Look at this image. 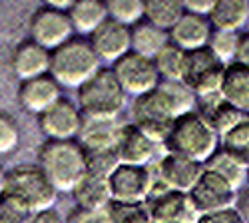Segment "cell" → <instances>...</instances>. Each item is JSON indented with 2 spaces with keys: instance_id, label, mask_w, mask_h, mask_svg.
Wrapping results in <instances>:
<instances>
[{
  "instance_id": "1",
  "label": "cell",
  "mask_w": 249,
  "mask_h": 223,
  "mask_svg": "<svg viewBox=\"0 0 249 223\" xmlns=\"http://www.w3.org/2000/svg\"><path fill=\"white\" fill-rule=\"evenodd\" d=\"M36 164L58 191L70 193L86 173V152L78 139H44Z\"/></svg>"
},
{
  "instance_id": "2",
  "label": "cell",
  "mask_w": 249,
  "mask_h": 223,
  "mask_svg": "<svg viewBox=\"0 0 249 223\" xmlns=\"http://www.w3.org/2000/svg\"><path fill=\"white\" fill-rule=\"evenodd\" d=\"M219 146V136L213 128L207 124V120L197 112H185L178 116L172 124V130L163 141V150L188 159H194L197 164L210 157Z\"/></svg>"
},
{
  "instance_id": "3",
  "label": "cell",
  "mask_w": 249,
  "mask_h": 223,
  "mask_svg": "<svg viewBox=\"0 0 249 223\" xmlns=\"http://www.w3.org/2000/svg\"><path fill=\"white\" fill-rule=\"evenodd\" d=\"M100 68L102 62L86 36H72L64 44L50 50L48 74L64 88H80Z\"/></svg>"
},
{
  "instance_id": "4",
  "label": "cell",
  "mask_w": 249,
  "mask_h": 223,
  "mask_svg": "<svg viewBox=\"0 0 249 223\" xmlns=\"http://www.w3.org/2000/svg\"><path fill=\"white\" fill-rule=\"evenodd\" d=\"M78 90V108L90 118H120L128 94L120 86L112 68H100Z\"/></svg>"
},
{
  "instance_id": "5",
  "label": "cell",
  "mask_w": 249,
  "mask_h": 223,
  "mask_svg": "<svg viewBox=\"0 0 249 223\" xmlns=\"http://www.w3.org/2000/svg\"><path fill=\"white\" fill-rule=\"evenodd\" d=\"M4 193L12 195L32 213L54 207L58 189L38 164H18L4 173Z\"/></svg>"
},
{
  "instance_id": "6",
  "label": "cell",
  "mask_w": 249,
  "mask_h": 223,
  "mask_svg": "<svg viewBox=\"0 0 249 223\" xmlns=\"http://www.w3.org/2000/svg\"><path fill=\"white\" fill-rule=\"evenodd\" d=\"M176 118L178 116L170 104V100L165 98V94L160 88L136 96L132 104V124L138 126L160 146H163Z\"/></svg>"
},
{
  "instance_id": "7",
  "label": "cell",
  "mask_w": 249,
  "mask_h": 223,
  "mask_svg": "<svg viewBox=\"0 0 249 223\" xmlns=\"http://www.w3.org/2000/svg\"><path fill=\"white\" fill-rule=\"evenodd\" d=\"M152 223H196L199 213L194 209L188 193L170 189L152 173V188L146 199Z\"/></svg>"
},
{
  "instance_id": "8",
  "label": "cell",
  "mask_w": 249,
  "mask_h": 223,
  "mask_svg": "<svg viewBox=\"0 0 249 223\" xmlns=\"http://www.w3.org/2000/svg\"><path fill=\"white\" fill-rule=\"evenodd\" d=\"M225 64L207 48H197L185 52V64L181 82L188 86L197 98L219 92Z\"/></svg>"
},
{
  "instance_id": "9",
  "label": "cell",
  "mask_w": 249,
  "mask_h": 223,
  "mask_svg": "<svg viewBox=\"0 0 249 223\" xmlns=\"http://www.w3.org/2000/svg\"><path fill=\"white\" fill-rule=\"evenodd\" d=\"M188 197L192 201L194 209L201 215V213H212V211H219V209L235 207L239 195H237V189L230 181H225L215 172L203 168V172L194 184V188L188 191Z\"/></svg>"
},
{
  "instance_id": "10",
  "label": "cell",
  "mask_w": 249,
  "mask_h": 223,
  "mask_svg": "<svg viewBox=\"0 0 249 223\" xmlns=\"http://www.w3.org/2000/svg\"><path fill=\"white\" fill-rule=\"evenodd\" d=\"M110 68L118 78L124 92L134 98L158 88L160 84V74L156 70L154 60L148 56H142L134 50H130L120 60H116Z\"/></svg>"
},
{
  "instance_id": "11",
  "label": "cell",
  "mask_w": 249,
  "mask_h": 223,
  "mask_svg": "<svg viewBox=\"0 0 249 223\" xmlns=\"http://www.w3.org/2000/svg\"><path fill=\"white\" fill-rule=\"evenodd\" d=\"M28 32H30V40L44 46L46 50L58 48L60 44H64L66 40L74 36L68 12L48 6H40L32 12L28 20Z\"/></svg>"
},
{
  "instance_id": "12",
  "label": "cell",
  "mask_w": 249,
  "mask_h": 223,
  "mask_svg": "<svg viewBox=\"0 0 249 223\" xmlns=\"http://www.w3.org/2000/svg\"><path fill=\"white\" fill-rule=\"evenodd\" d=\"M82 118L84 114L80 112L78 104L62 96L48 110L38 114L36 121L44 139H76L82 126Z\"/></svg>"
},
{
  "instance_id": "13",
  "label": "cell",
  "mask_w": 249,
  "mask_h": 223,
  "mask_svg": "<svg viewBox=\"0 0 249 223\" xmlns=\"http://www.w3.org/2000/svg\"><path fill=\"white\" fill-rule=\"evenodd\" d=\"M110 197L114 201L128 204H146L152 188V170L143 166L120 164L108 175Z\"/></svg>"
},
{
  "instance_id": "14",
  "label": "cell",
  "mask_w": 249,
  "mask_h": 223,
  "mask_svg": "<svg viewBox=\"0 0 249 223\" xmlns=\"http://www.w3.org/2000/svg\"><path fill=\"white\" fill-rule=\"evenodd\" d=\"M150 170L170 189L188 193L197 181V177L201 175L203 164H197L194 159H188L172 152H165L150 166Z\"/></svg>"
},
{
  "instance_id": "15",
  "label": "cell",
  "mask_w": 249,
  "mask_h": 223,
  "mask_svg": "<svg viewBox=\"0 0 249 223\" xmlns=\"http://www.w3.org/2000/svg\"><path fill=\"white\" fill-rule=\"evenodd\" d=\"M90 44L100 58V62L114 64L124 54L132 50V30L130 26L118 22V20L106 18L104 22L88 36Z\"/></svg>"
},
{
  "instance_id": "16",
  "label": "cell",
  "mask_w": 249,
  "mask_h": 223,
  "mask_svg": "<svg viewBox=\"0 0 249 223\" xmlns=\"http://www.w3.org/2000/svg\"><path fill=\"white\" fill-rule=\"evenodd\" d=\"M62 98V86L50 74H42L36 78L20 80L16 90V102L26 114L38 116L48 110L54 102Z\"/></svg>"
},
{
  "instance_id": "17",
  "label": "cell",
  "mask_w": 249,
  "mask_h": 223,
  "mask_svg": "<svg viewBox=\"0 0 249 223\" xmlns=\"http://www.w3.org/2000/svg\"><path fill=\"white\" fill-rule=\"evenodd\" d=\"M160 144L152 137H148L138 126L130 124H122L120 139H118V157L120 164H130V166H143L150 168L154 161L158 159Z\"/></svg>"
},
{
  "instance_id": "18",
  "label": "cell",
  "mask_w": 249,
  "mask_h": 223,
  "mask_svg": "<svg viewBox=\"0 0 249 223\" xmlns=\"http://www.w3.org/2000/svg\"><path fill=\"white\" fill-rule=\"evenodd\" d=\"M122 124L118 118H82V126L78 132V141L84 152L96 150H116L120 139Z\"/></svg>"
},
{
  "instance_id": "19",
  "label": "cell",
  "mask_w": 249,
  "mask_h": 223,
  "mask_svg": "<svg viewBox=\"0 0 249 223\" xmlns=\"http://www.w3.org/2000/svg\"><path fill=\"white\" fill-rule=\"evenodd\" d=\"M50 68V50L26 38L18 42L10 52V70L18 80H28L48 74Z\"/></svg>"
},
{
  "instance_id": "20",
  "label": "cell",
  "mask_w": 249,
  "mask_h": 223,
  "mask_svg": "<svg viewBox=\"0 0 249 223\" xmlns=\"http://www.w3.org/2000/svg\"><path fill=\"white\" fill-rule=\"evenodd\" d=\"M212 32H213V26L210 20H207V16L183 12L181 18L168 30V36H170L172 44H176L178 48H181L185 52H190V50L207 46Z\"/></svg>"
},
{
  "instance_id": "21",
  "label": "cell",
  "mask_w": 249,
  "mask_h": 223,
  "mask_svg": "<svg viewBox=\"0 0 249 223\" xmlns=\"http://www.w3.org/2000/svg\"><path fill=\"white\" fill-rule=\"evenodd\" d=\"M196 110L207 120V124L213 128L217 136H223L227 130H231L235 124L247 118V114H243L239 108H235L225 98H221L219 92L199 96Z\"/></svg>"
},
{
  "instance_id": "22",
  "label": "cell",
  "mask_w": 249,
  "mask_h": 223,
  "mask_svg": "<svg viewBox=\"0 0 249 223\" xmlns=\"http://www.w3.org/2000/svg\"><path fill=\"white\" fill-rule=\"evenodd\" d=\"M219 94L243 114H249V66L239 62L225 64Z\"/></svg>"
},
{
  "instance_id": "23",
  "label": "cell",
  "mask_w": 249,
  "mask_h": 223,
  "mask_svg": "<svg viewBox=\"0 0 249 223\" xmlns=\"http://www.w3.org/2000/svg\"><path fill=\"white\" fill-rule=\"evenodd\" d=\"M70 193L76 201V206L84 209H106V206L112 201L108 177L94 175L88 172L80 177V181Z\"/></svg>"
},
{
  "instance_id": "24",
  "label": "cell",
  "mask_w": 249,
  "mask_h": 223,
  "mask_svg": "<svg viewBox=\"0 0 249 223\" xmlns=\"http://www.w3.org/2000/svg\"><path fill=\"white\" fill-rule=\"evenodd\" d=\"M207 20L213 30L239 32L249 22V0H215Z\"/></svg>"
},
{
  "instance_id": "25",
  "label": "cell",
  "mask_w": 249,
  "mask_h": 223,
  "mask_svg": "<svg viewBox=\"0 0 249 223\" xmlns=\"http://www.w3.org/2000/svg\"><path fill=\"white\" fill-rule=\"evenodd\" d=\"M68 18L74 34L88 38L108 18V10L104 0H74V4L68 8Z\"/></svg>"
},
{
  "instance_id": "26",
  "label": "cell",
  "mask_w": 249,
  "mask_h": 223,
  "mask_svg": "<svg viewBox=\"0 0 249 223\" xmlns=\"http://www.w3.org/2000/svg\"><path fill=\"white\" fill-rule=\"evenodd\" d=\"M203 168L215 172L217 175H221L225 181H230L237 191L247 181V164L243 159L235 157L233 154L225 152V150H215L210 157L203 161Z\"/></svg>"
},
{
  "instance_id": "27",
  "label": "cell",
  "mask_w": 249,
  "mask_h": 223,
  "mask_svg": "<svg viewBox=\"0 0 249 223\" xmlns=\"http://www.w3.org/2000/svg\"><path fill=\"white\" fill-rule=\"evenodd\" d=\"M130 30H132V50L148 58H154L170 42L168 30L148 22V20H140L134 26H130Z\"/></svg>"
},
{
  "instance_id": "28",
  "label": "cell",
  "mask_w": 249,
  "mask_h": 223,
  "mask_svg": "<svg viewBox=\"0 0 249 223\" xmlns=\"http://www.w3.org/2000/svg\"><path fill=\"white\" fill-rule=\"evenodd\" d=\"M181 0H143V20L170 30L183 14Z\"/></svg>"
},
{
  "instance_id": "29",
  "label": "cell",
  "mask_w": 249,
  "mask_h": 223,
  "mask_svg": "<svg viewBox=\"0 0 249 223\" xmlns=\"http://www.w3.org/2000/svg\"><path fill=\"white\" fill-rule=\"evenodd\" d=\"M152 60L160 74V80H181L183 64H185V50L168 42Z\"/></svg>"
},
{
  "instance_id": "30",
  "label": "cell",
  "mask_w": 249,
  "mask_h": 223,
  "mask_svg": "<svg viewBox=\"0 0 249 223\" xmlns=\"http://www.w3.org/2000/svg\"><path fill=\"white\" fill-rule=\"evenodd\" d=\"M158 88L165 94L170 104L176 112V116H181L185 112H192L197 106V96L185 86L181 80H160Z\"/></svg>"
},
{
  "instance_id": "31",
  "label": "cell",
  "mask_w": 249,
  "mask_h": 223,
  "mask_svg": "<svg viewBox=\"0 0 249 223\" xmlns=\"http://www.w3.org/2000/svg\"><path fill=\"white\" fill-rule=\"evenodd\" d=\"M219 144L221 150L233 154L235 157L249 164V118L241 120L231 130H227L223 136H219Z\"/></svg>"
},
{
  "instance_id": "32",
  "label": "cell",
  "mask_w": 249,
  "mask_h": 223,
  "mask_svg": "<svg viewBox=\"0 0 249 223\" xmlns=\"http://www.w3.org/2000/svg\"><path fill=\"white\" fill-rule=\"evenodd\" d=\"M110 223H152L146 204H128V201H110L106 206Z\"/></svg>"
},
{
  "instance_id": "33",
  "label": "cell",
  "mask_w": 249,
  "mask_h": 223,
  "mask_svg": "<svg viewBox=\"0 0 249 223\" xmlns=\"http://www.w3.org/2000/svg\"><path fill=\"white\" fill-rule=\"evenodd\" d=\"M104 4L108 10V18L126 26H134L143 20V0H104Z\"/></svg>"
},
{
  "instance_id": "34",
  "label": "cell",
  "mask_w": 249,
  "mask_h": 223,
  "mask_svg": "<svg viewBox=\"0 0 249 223\" xmlns=\"http://www.w3.org/2000/svg\"><path fill=\"white\" fill-rule=\"evenodd\" d=\"M237 40H239V32H230V30H213L210 36V48L223 64H230L235 60V52H237Z\"/></svg>"
},
{
  "instance_id": "35",
  "label": "cell",
  "mask_w": 249,
  "mask_h": 223,
  "mask_svg": "<svg viewBox=\"0 0 249 223\" xmlns=\"http://www.w3.org/2000/svg\"><path fill=\"white\" fill-rule=\"evenodd\" d=\"M120 166L118 150H96L86 152V172L94 175L108 177Z\"/></svg>"
},
{
  "instance_id": "36",
  "label": "cell",
  "mask_w": 249,
  "mask_h": 223,
  "mask_svg": "<svg viewBox=\"0 0 249 223\" xmlns=\"http://www.w3.org/2000/svg\"><path fill=\"white\" fill-rule=\"evenodd\" d=\"M20 146V126L16 118L0 110V155H8Z\"/></svg>"
},
{
  "instance_id": "37",
  "label": "cell",
  "mask_w": 249,
  "mask_h": 223,
  "mask_svg": "<svg viewBox=\"0 0 249 223\" xmlns=\"http://www.w3.org/2000/svg\"><path fill=\"white\" fill-rule=\"evenodd\" d=\"M32 211L26 209L12 195L8 193L0 195V223H28Z\"/></svg>"
},
{
  "instance_id": "38",
  "label": "cell",
  "mask_w": 249,
  "mask_h": 223,
  "mask_svg": "<svg viewBox=\"0 0 249 223\" xmlns=\"http://www.w3.org/2000/svg\"><path fill=\"white\" fill-rule=\"evenodd\" d=\"M64 223H110L106 209H84V207H74Z\"/></svg>"
},
{
  "instance_id": "39",
  "label": "cell",
  "mask_w": 249,
  "mask_h": 223,
  "mask_svg": "<svg viewBox=\"0 0 249 223\" xmlns=\"http://www.w3.org/2000/svg\"><path fill=\"white\" fill-rule=\"evenodd\" d=\"M196 223H245V221L235 207H230V209H219L212 213H201Z\"/></svg>"
},
{
  "instance_id": "40",
  "label": "cell",
  "mask_w": 249,
  "mask_h": 223,
  "mask_svg": "<svg viewBox=\"0 0 249 223\" xmlns=\"http://www.w3.org/2000/svg\"><path fill=\"white\" fill-rule=\"evenodd\" d=\"M215 0H181V6L185 12H192V14H201L207 16L212 10Z\"/></svg>"
},
{
  "instance_id": "41",
  "label": "cell",
  "mask_w": 249,
  "mask_h": 223,
  "mask_svg": "<svg viewBox=\"0 0 249 223\" xmlns=\"http://www.w3.org/2000/svg\"><path fill=\"white\" fill-rule=\"evenodd\" d=\"M28 223H64V217H62V213L58 209L48 207V209L32 213V217H30Z\"/></svg>"
},
{
  "instance_id": "42",
  "label": "cell",
  "mask_w": 249,
  "mask_h": 223,
  "mask_svg": "<svg viewBox=\"0 0 249 223\" xmlns=\"http://www.w3.org/2000/svg\"><path fill=\"white\" fill-rule=\"evenodd\" d=\"M233 62H239V64L249 66V30L239 34L237 52H235V60H233Z\"/></svg>"
},
{
  "instance_id": "43",
  "label": "cell",
  "mask_w": 249,
  "mask_h": 223,
  "mask_svg": "<svg viewBox=\"0 0 249 223\" xmlns=\"http://www.w3.org/2000/svg\"><path fill=\"white\" fill-rule=\"evenodd\" d=\"M237 207V211H239V215L243 217V221L245 223H249V191L247 193H243L241 197H237V204H235Z\"/></svg>"
},
{
  "instance_id": "44",
  "label": "cell",
  "mask_w": 249,
  "mask_h": 223,
  "mask_svg": "<svg viewBox=\"0 0 249 223\" xmlns=\"http://www.w3.org/2000/svg\"><path fill=\"white\" fill-rule=\"evenodd\" d=\"M72 4H74V0H42V6L56 8V10H64V12H68V8Z\"/></svg>"
},
{
  "instance_id": "45",
  "label": "cell",
  "mask_w": 249,
  "mask_h": 223,
  "mask_svg": "<svg viewBox=\"0 0 249 223\" xmlns=\"http://www.w3.org/2000/svg\"><path fill=\"white\" fill-rule=\"evenodd\" d=\"M4 173H6V170L0 168V195L4 193Z\"/></svg>"
},
{
  "instance_id": "46",
  "label": "cell",
  "mask_w": 249,
  "mask_h": 223,
  "mask_svg": "<svg viewBox=\"0 0 249 223\" xmlns=\"http://www.w3.org/2000/svg\"><path fill=\"white\" fill-rule=\"evenodd\" d=\"M247 181H249V164H247Z\"/></svg>"
}]
</instances>
